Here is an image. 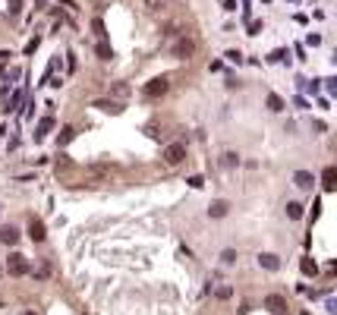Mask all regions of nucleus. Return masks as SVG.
I'll return each instance as SVG.
<instances>
[{"label": "nucleus", "mask_w": 337, "mask_h": 315, "mask_svg": "<svg viewBox=\"0 0 337 315\" xmlns=\"http://www.w3.org/2000/svg\"><path fill=\"white\" fill-rule=\"evenodd\" d=\"M170 54H174L177 60H189L195 54V41H193V38H177L174 48H170Z\"/></svg>", "instance_id": "1"}, {"label": "nucleus", "mask_w": 337, "mask_h": 315, "mask_svg": "<svg viewBox=\"0 0 337 315\" xmlns=\"http://www.w3.org/2000/svg\"><path fill=\"white\" fill-rule=\"evenodd\" d=\"M6 271L13 274V278H22V274H29V262H25L22 252H13L10 262H6Z\"/></svg>", "instance_id": "2"}, {"label": "nucleus", "mask_w": 337, "mask_h": 315, "mask_svg": "<svg viewBox=\"0 0 337 315\" xmlns=\"http://www.w3.org/2000/svg\"><path fill=\"white\" fill-rule=\"evenodd\" d=\"M164 161H167V164H180V161H186V145L183 142L167 145V148H164Z\"/></svg>", "instance_id": "3"}, {"label": "nucleus", "mask_w": 337, "mask_h": 315, "mask_svg": "<svg viewBox=\"0 0 337 315\" xmlns=\"http://www.w3.org/2000/svg\"><path fill=\"white\" fill-rule=\"evenodd\" d=\"M167 79L164 76H158V79H151V82H145V95L148 98H161V95H167Z\"/></svg>", "instance_id": "4"}, {"label": "nucleus", "mask_w": 337, "mask_h": 315, "mask_svg": "<svg viewBox=\"0 0 337 315\" xmlns=\"http://www.w3.org/2000/svg\"><path fill=\"white\" fill-rule=\"evenodd\" d=\"M265 309H268L271 315H287V299L277 296V293H271V296L265 299Z\"/></svg>", "instance_id": "5"}, {"label": "nucleus", "mask_w": 337, "mask_h": 315, "mask_svg": "<svg viewBox=\"0 0 337 315\" xmlns=\"http://www.w3.org/2000/svg\"><path fill=\"white\" fill-rule=\"evenodd\" d=\"M293 186H300V189H312L315 186V177L309 170H296L293 173Z\"/></svg>", "instance_id": "6"}, {"label": "nucleus", "mask_w": 337, "mask_h": 315, "mask_svg": "<svg viewBox=\"0 0 337 315\" xmlns=\"http://www.w3.org/2000/svg\"><path fill=\"white\" fill-rule=\"evenodd\" d=\"M259 265L265 268V271H277V268H281V259H277L274 252H262V256H259Z\"/></svg>", "instance_id": "7"}, {"label": "nucleus", "mask_w": 337, "mask_h": 315, "mask_svg": "<svg viewBox=\"0 0 337 315\" xmlns=\"http://www.w3.org/2000/svg\"><path fill=\"white\" fill-rule=\"evenodd\" d=\"M227 211H230V205L224 202V199H214V202L208 205V218H224Z\"/></svg>", "instance_id": "8"}, {"label": "nucleus", "mask_w": 337, "mask_h": 315, "mask_svg": "<svg viewBox=\"0 0 337 315\" xmlns=\"http://www.w3.org/2000/svg\"><path fill=\"white\" fill-rule=\"evenodd\" d=\"M51 130H54V117H41V120H38V126H35V139H44Z\"/></svg>", "instance_id": "9"}, {"label": "nucleus", "mask_w": 337, "mask_h": 315, "mask_svg": "<svg viewBox=\"0 0 337 315\" xmlns=\"http://www.w3.org/2000/svg\"><path fill=\"white\" fill-rule=\"evenodd\" d=\"M0 240H3L6 246H16L19 243V230L16 227H0Z\"/></svg>", "instance_id": "10"}, {"label": "nucleus", "mask_w": 337, "mask_h": 315, "mask_svg": "<svg viewBox=\"0 0 337 315\" xmlns=\"http://www.w3.org/2000/svg\"><path fill=\"white\" fill-rule=\"evenodd\" d=\"M29 237L35 240V243H41V240H44V224H41L38 218H32V224H29Z\"/></svg>", "instance_id": "11"}, {"label": "nucleus", "mask_w": 337, "mask_h": 315, "mask_svg": "<svg viewBox=\"0 0 337 315\" xmlns=\"http://www.w3.org/2000/svg\"><path fill=\"white\" fill-rule=\"evenodd\" d=\"M72 136H76V130H72V126H63L60 136H57V145H60V148H63V145H70V142H72Z\"/></svg>", "instance_id": "12"}, {"label": "nucleus", "mask_w": 337, "mask_h": 315, "mask_svg": "<svg viewBox=\"0 0 337 315\" xmlns=\"http://www.w3.org/2000/svg\"><path fill=\"white\" fill-rule=\"evenodd\" d=\"M287 218L290 221H300L302 218V202H287Z\"/></svg>", "instance_id": "13"}, {"label": "nucleus", "mask_w": 337, "mask_h": 315, "mask_svg": "<svg viewBox=\"0 0 337 315\" xmlns=\"http://www.w3.org/2000/svg\"><path fill=\"white\" fill-rule=\"evenodd\" d=\"M265 104H268V111H274V113H281V111H284V98H281V95H268V101H265Z\"/></svg>", "instance_id": "14"}, {"label": "nucleus", "mask_w": 337, "mask_h": 315, "mask_svg": "<svg viewBox=\"0 0 337 315\" xmlns=\"http://www.w3.org/2000/svg\"><path fill=\"white\" fill-rule=\"evenodd\" d=\"M95 107H101V111H107V113H120L123 111L117 101H104V98H101V101H95Z\"/></svg>", "instance_id": "15"}, {"label": "nucleus", "mask_w": 337, "mask_h": 315, "mask_svg": "<svg viewBox=\"0 0 337 315\" xmlns=\"http://www.w3.org/2000/svg\"><path fill=\"white\" fill-rule=\"evenodd\" d=\"M268 63H287V51H284V48L271 51V54H268Z\"/></svg>", "instance_id": "16"}, {"label": "nucleus", "mask_w": 337, "mask_h": 315, "mask_svg": "<svg viewBox=\"0 0 337 315\" xmlns=\"http://www.w3.org/2000/svg\"><path fill=\"white\" fill-rule=\"evenodd\" d=\"M98 57H101V60H110V57H114V51H110V44L107 41H98Z\"/></svg>", "instance_id": "17"}, {"label": "nucleus", "mask_w": 337, "mask_h": 315, "mask_svg": "<svg viewBox=\"0 0 337 315\" xmlns=\"http://www.w3.org/2000/svg\"><path fill=\"white\" fill-rule=\"evenodd\" d=\"M321 180H325V186H328V189H334V186H337V170H334V167H328Z\"/></svg>", "instance_id": "18"}, {"label": "nucleus", "mask_w": 337, "mask_h": 315, "mask_svg": "<svg viewBox=\"0 0 337 315\" xmlns=\"http://www.w3.org/2000/svg\"><path fill=\"white\" fill-rule=\"evenodd\" d=\"M221 262H224V265H233V262H236V249H224V252H221Z\"/></svg>", "instance_id": "19"}, {"label": "nucleus", "mask_w": 337, "mask_h": 315, "mask_svg": "<svg viewBox=\"0 0 337 315\" xmlns=\"http://www.w3.org/2000/svg\"><path fill=\"white\" fill-rule=\"evenodd\" d=\"M221 164H224V167H236V164H240V158H236L233 151H227V155L221 158Z\"/></svg>", "instance_id": "20"}, {"label": "nucleus", "mask_w": 337, "mask_h": 315, "mask_svg": "<svg viewBox=\"0 0 337 315\" xmlns=\"http://www.w3.org/2000/svg\"><path fill=\"white\" fill-rule=\"evenodd\" d=\"M114 95H117V98H126V95H129V85H126V82H117V85H114Z\"/></svg>", "instance_id": "21"}, {"label": "nucleus", "mask_w": 337, "mask_h": 315, "mask_svg": "<svg viewBox=\"0 0 337 315\" xmlns=\"http://www.w3.org/2000/svg\"><path fill=\"white\" fill-rule=\"evenodd\" d=\"M6 10H10V16H19V10H22V0H6Z\"/></svg>", "instance_id": "22"}, {"label": "nucleus", "mask_w": 337, "mask_h": 315, "mask_svg": "<svg viewBox=\"0 0 337 315\" xmlns=\"http://www.w3.org/2000/svg\"><path fill=\"white\" fill-rule=\"evenodd\" d=\"M19 104H22V92H16V95H13V101H10L6 111H19Z\"/></svg>", "instance_id": "23"}, {"label": "nucleus", "mask_w": 337, "mask_h": 315, "mask_svg": "<svg viewBox=\"0 0 337 315\" xmlns=\"http://www.w3.org/2000/svg\"><path fill=\"white\" fill-rule=\"evenodd\" d=\"M325 309H328V315H337V296L325 299Z\"/></svg>", "instance_id": "24"}, {"label": "nucleus", "mask_w": 337, "mask_h": 315, "mask_svg": "<svg viewBox=\"0 0 337 315\" xmlns=\"http://www.w3.org/2000/svg\"><path fill=\"white\" fill-rule=\"evenodd\" d=\"M302 271H306V274H315L319 268H315V262H312V259H302Z\"/></svg>", "instance_id": "25"}, {"label": "nucleus", "mask_w": 337, "mask_h": 315, "mask_svg": "<svg viewBox=\"0 0 337 315\" xmlns=\"http://www.w3.org/2000/svg\"><path fill=\"white\" fill-rule=\"evenodd\" d=\"M91 29H95V35L104 41V22H101V19H95V22H91Z\"/></svg>", "instance_id": "26"}, {"label": "nucleus", "mask_w": 337, "mask_h": 315, "mask_svg": "<svg viewBox=\"0 0 337 315\" xmlns=\"http://www.w3.org/2000/svg\"><path fill=\"white\" fill-rule=\"evenodd\" d=\"M189 186H193V189H202V186H205V177H199V173H195V177H189Z\"/></svg>", "instance_id": "27"}, {"label": "nucleus", "mask_w": 337, "mask_h": 315, "mask_svg": "<svg viewBox=\"0 0 337 315\" xmlns=\"http://www.w3.org/2000/svg\"><path fill=\"white\" fill-rule=\"evenodd\" d=\"M224 57H227V60H230V63H243V57H240V51H227V54H224Z\"/></svg>", "instance_id": "28"}, {"label": "nucleus", "mask_w": 337, "mask_h": 315, "mask_svg": "<svg viewBox=\"0 0 337 315\" xmlns=\"http://www.w3.org/2000/svg\"><path fill=\"white\" fill-rule=\"evenodd\" d=\"M293 107H300V111H306V107H309V101H306V98H302V95H296V98H293Z\"/></svg>", "instance_id": "29"}, {"label": "nucleus", "mask_w": 337, "mask_h": 315, "mask_svg": "<svg viewBox=\"0 0 337 315\" xmlns=\"http://www.w3.org/2000/svg\"><path fill=\"white\" fill-rule=\"evenodd\" d=\"M217 296H221V299H227V296H233V290H230V287H217Z\"/></svg>", "instance_id": "30"}, {"label": "nucleus", "mask_w": 337, "mask_h": 315, "mask_svg": "<svg viewBox=\"0 0 337 315\" xmlns=\"http://www.w3.org/2000/svg\"><path fill=\"white\" fill-rule=\"evenodd\" d=\"M319 89H321V85H319V79H309V82H306V92H312V95H315Z\"/></svg>", "instance_id": "31"}, {"label": "nucleus", "mask_w": 337, "mask_h": 315, "mask_svg": "<svg viewBox=\"0 0 337 315\" xmlns=\"http://www.w3.org/2000/svg\"><path fill=\"white\" fill-rule=\"evenodd\" d=\"M259 29H262V22H259V19H252V22H249V35H259Z\"/></svg>", "instance_id": "32"}, {"label": "nucleus", "mask_w": 337, "mask_h": 315, "mask_svg": "<svg viewBox=\"0 0 337 315\" xmlns=\"http://www.w3.org/2000/svg\"><path fill=\"white\" fill-rule=\"evenodd\" d=\"M328 92H331V95L337 98V76H334V79H328Z\"/></svg>", "instance_id": "33"}, {"label": "nucleus", "mask_w": 337, "mask_h": 315, "mask_svg": "<svg viewBox=\"0 0 337 315\" xmlns=\"http://www.w3.org/2000/svg\"><path fill=\"white\" fill-rule=\"evenodd\" d=\"M145 3H148L151 10H161V6H164V0H145Z\"/></svg>", "instance_id": "34"}, {"label": "nucleus", "mask_w": 337, "mask_h": 315, "mask_svg": "<svg viewBox=\"0 0 337 315\" xmlns=\"http://www.w3.org/2000/svg\"><path fill=\"white\" fill-rule=\"evenodd\" d=\"M221 6L224 10H236V0H221Z\"/></svg>", "instance_id": "35"}, {"label": "nucleus", "mask_w": 337, "mask_h": 315, "mask_svg": "<svg viewBox=\"0 0 337 315\" xmlns=\"http://www.w3.org/2000/svg\"><path fill=\"white\" fill-rule=\"evenodd\" d=\"M22 315H35V312H22Z\"/></svg>", "instance_id": "36"}]
</instances>
